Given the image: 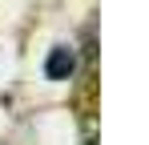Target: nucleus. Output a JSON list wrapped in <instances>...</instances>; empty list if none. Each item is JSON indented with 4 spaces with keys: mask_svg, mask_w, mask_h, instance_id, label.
I'll use <instances>...</instances> for the list:
<instances>
[{
    "mask_svg": "<svg viewBox=\"0 0 149 145\" xmlns=\"http://www.w3.org/2000/svg\"><path fill=\"white\" fill-rule=\"evenodd\" d=\"M73 48H52L49 52V65H45V72H49V81H69L73 77Z\"/></svg>",
    "mask_w": 149,
    "mask_h": 145,
    "instance_id": "nucleus-1",
    "label": "nucleus"
}]
</instances>
